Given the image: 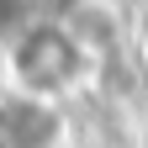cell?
Masks as SVG:
<instances>
[{"label": "cell", "instance_id": "obj_1", "mask_svg": "<svg viewBox=\"0 0 148 148\" xmlns=\"http://www.w3.org/2000/svg\"><path fill=\"white\" fill-rule=\"evenodd\" d=\"M74 69H79V48H74V37L64 27H37V32L21 37V48H16V74H21V85L32 95L69 85Z\"/></svg>", "mask_w": 148, "mask_h": 148}, {"label": "cell", "instance_id": "obj_2", "mask_svg": "<svg viewBox=\"0 0 148 148\" xmlns=\"http://www.w3.org/2000/svg\"><path fill=\"white\" fill-rule=\"evenodd\" d=\"M58 116L37 101H0V148H53Z\"/></svg>", "mask_w": 148, "mask_h": 148}]
</instances>
